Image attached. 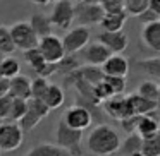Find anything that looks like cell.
Wrapping results in <instances>:
<instances>
[{
    "label": "cell",
    "mask_w": 160,
    "mask_h": 156,
    "mask_svg": "<svg viewBox=\"0 0 160 156\" xmlns=\"http://www.w3.org/2000/svg\"><path fill=\"white\" fill-rule=\"evenodd\" d=\"M9 94H12L14 98L29 100V98H31V79H29L28 76H22V74L12 77Z\"/></svg>",
    "instance_id": "obj_17"
},
{
    "label": "cell",
    "mask_w": 160,
    "mask_h": 156,
    "mask_svg": "<svg viewBox=\"0 0 160 156\" xmlns=\"http://www.w3.org/2000/svg\"><path fill=\"white\" fill-rule=\"evenodd\" d=\"M21 74V64L14 59V57H4L2 64H0V76L12 79V77Z\"/></svg>",
    "instance_id": "obj_28"
},
{
    "label": "cell",
    "mask_w": 160,
    "mask_h": 156,
    "mask_svg": "<svg viewBox=\"0 0 160 156\" xmlns=\"http://www.w3.org/2000/svg\"><path fill=\"white\" fill-rule=\"evenodd\" d=\"M158 108H160V94H158Z\"/></svg>",
    "instance_id": "obj_46"
},
{
    "label": "cell",
    "mask_w": 160,
    "mask_h": 156,
    "mask_svg": "<svg viewBox=\"0 0 160 156\" xmlns=\"http://www.w3.org/2000/svg\"><path fill=\"white\" fill-rule=\"evenodd\" d=\"M103 111L108 117L115 118V120L121 122L122 118L129 117V115H134L131 110V103H129L128 96H122V94H115L110 96L108 100L103 101Z\"/></svg>",
    "instance_id": "obj_11"
},
{
    "label": "cell",
    "mask_w": 160,
    "mask_h": 156,
    "mask_svg": "<svg viewBox=\"0 0 160 156\" xmlns=\"http://www.w3.org/2000/svg\"><path fill=\"white\" fill-rule=\"evenodd\" d=\"M129 103H131V110L134 115H146V113H152V111L158 110V103L157 101H152L148 98H143L141 94L138 93H132L129 94Z\"/></svg>",
    "instance_id": "obj_16"
},
{
    "label": "cell",
    "mask_w": 160,
    "mask_h": 156,
    "mask_svg": "<svg viewBox=\"0 0 160 156\" xmlns=\"http://www.w3.org/2000/svg\"><path fill=\"white\" fill-rule=\"evenodd\" d=\"M134 67L146 74V76L153 77V79H160V55L158 57H150V59H141L136 60Z\"/></svg>",
    "instance_id": "obj_24"
},
{
    "label": "cell",
    "mask_w": 160,
    "mask_h": 156,
    "mask_svg": "<svg viewBox=\"0 0 160 156\" xmlns=\"http://www.w3.org/2000/svg\"><path fill=\"white\" fill-rule=\"evenodd\" d=\"M121 137L119 134L107 124H98L90 132L86 139V148L95 156H110L114 153H119L121 148Z\"/></svg>",
    "instance_id": "obj_1"
},
{
    "label": "cell",
    "mask_w": 160,
    "mask_h": 156,
    "mask_svg": "<svg viewBox=\"0 0 160 156\" xmlns=\"http://www.w3.org/2000/svg\"><path fill=\"white\" fill-rule=\"evenodd\" d=\"M71 153L67 149L60 148L59 144H50V142H42L36 144L26 153L24 156H69Z\"/></svg>",
    "instance_id": "obj_20"
},
{
    "label": "cell",
    "mask_w": 160,
    "mask_h": 156,
    "mask_svg": "<svg viewBox=\"0 0 160 156\" xmlns=\"http://www.w3.org/2000/svg\"><path fill=\"white\" fill-rule=\"evenodd\" d=\"M97 41L105 45L112 53H122L128 48L129 38L124 31H102V33H98Z\"/></svg>",
    "instance_id": "obj_12"
},
{
    "label": "cell",
    "mask_w": 160,
    "mask_h": 156,
    "mask_svg": "<svg viewBox=\"0 0 160 156\" xmlns=\"http://www.w3.org/2000/svg\"><path fill=\"white\" fill-rule=\"evenodd\" d=\"M74 17H76L74 16V5L71 0H59V2H55V5L52 9V14H50V19H52L55 28L69 29Z\"/></svg>",
    "instance_id": "obj_10"
},
{
    "label": "cell",
    "mask_w": 160,
    "mask_h": 156,
    "mask_svg": "<svg viewBox=\"0 0 160 156\" xmlns=\"http://www.w3.org/2000/svg\"><path fill=\"white\" fill-rule=\"evenodd\" d=\"M11 33L14 43L18 46V50L26 52V50L36 48L40 43V36L36 35V31L33 29L31 22L29 21H18L11 26Z\"/></svg>",
    "instance_id": "obj_4"
},
{
    "label": "cell",
    "mask_w": 160,
    "mask_h": 156,
    "mask_svg": "<svg viewBox=\"0 0 160 156\" xmlns=\"http://www.w3.org/2000/svg\"><path fill=\"white\" fill-rule=\"evenodd\" d=\"M90 38L91 35L88 26H76V28L69 29L66 33V36L62 38L64 46H66V53L67 55H74V53L81 52L90 43Z\"/></svg>",
    "instance_id": "obj_9"
},
{
    "label": "cell",
    "mask_w": 160,
    "mask_h": 156,
    "mask_svg": "<svg viewBox=\"0 0 160 156\" xmlns=\"http://www.w3.org/2000/svg\"><path fill=\"white\" fill-rule=\"evenodd\" d=\"M52 2H53V4H55V2H59V0H52Z\"/></svg>",
    "instance_id": "obj_48"
},
{
    "label": "cell",
    "mask_w": 160,
    "mask_h": 156,
    "mask_svg": "<svg viewBox=\"0 0 160 156\" xmlns=\"http://www.w3.org/2000/svg\"><path fill=\"white\" fill-rule=\"evenodd\" d=\"M24 60L28 62V65L31 67L36 74H38L40 70L45 67V64H47L45 57L42 55V52H40L38 46H36V48H31V50H26V52H24Z\"/></svg>",
    "instance_id": "obj_29"
},
{
    "label": "cell",
    "mask_w": 160,
    "mask_h": 156,
    "mask_svg": "<svg viewBox=\"0 0 160 156\" xmlns=\"http://www.w3.org/2000/svg\"><path fill=\"white\" fill-rule=\"evenodd\" d=\"M141 151L146 156H160V130L150 137H143Z\"/></svg>",
    "instance_id": "obj_30"
},
{
    "label": "cell",
    "mask_w": 160,
    "mask_h": 156,
    "mask_svg": "<svg viewBox=\"0 0 160 156\" xmlns=\"http://www.w3.org/2000/svg\"><path fill=\"white\" fill-rule=\"evenodd\" d=\"M29 22H31L33 29L36 31V35H38L40 38L52 35L53 22H52V19H50V16H45V14H42V12H35V14H31V17H29Z\"/></svg>",
    "instance_id": "obj_21"
},
{
    "label": "cell",
    "mask_w": 160,
    "mask_h": 156,
    "mask_svg": "<svg viewBox=\"0 0 160 156\" xmlns=\"http://www.w3.org/2000/svg\"><path fill=\"white\" fill-rule=\"evenodd\" d=\"M74 2H84V0H74Z\"/></svg>",
    "instance_id": "obj_47"
},
{
    "label": "cell",
    "mask_w": 160,
    "mask_h": 156,
    "mask_svg": "<svg viewBox=\"0 0 160 156\" xmlns=\"http://www.w3.org/2000/svg\"><path fill=\"white\" fill-rule=\"evenodd\" d=\"M62 118L66 120L67 125H71L72 129H78V130H86L91 124L95 122L93 113L88 110L86 106L76 103L72 106H69L66 111H64Z\"/></svg>",
    "instance_id": "obj_8"
},
{
    "label": "cell",
    "mask_w": 160,
    "mask_h": 156,
    "mask_svg": "<svg viewBox=\"0 0 160 156\" xmlns=\"http://www.w3.org/2000/svg\"><path fill=\"white\" fill-rule=\"evenodd\" d=\"M14 50H18V46L14 43V38H12L11 28L0 24V53L11 55V53H14Z\"/></svg>",
    "instance_id": "obj_27"
},
{
    "label": "cell",
    "mask_w": 160,
    "mask_h": 156,
    "mask_svg": "<svg viewBox=\"0 0 160 156\" xmlns=\"http://www.w3.org/2000/svg\"><path fill=\"white\" fill-rule=\"evenodd\" d=\"M42 100L48 105L50 110H57V108H60L64 105V101H66V93H64V89L59 86V84L50 83L48 89H47L45 96H43Z\"/></svg>",
    "instance_id": "obj_22"
},
{
    "label": "cell",
    "mask_w": 160,
    "mask_h": 156,
    "mask_svg": "<svg viewBox=\"0 0 160 156\" xmlns=\"http://www.w3.org/2000/svg\"><path fill=\"white\" fill-rule=\"evenodd\" d=\"M143 148V137L138 132H132L128 134V137L121 142V148H119V154L121 156H131L134 153H139Z\"/></svg>",
    "instance_id": "obj_23"
},
{
    "label": "cell",
    "mask_w": 160,
    "mask_h": 156,
    "mask_svg": "<svg viewBox=\"0 0 160 156\" xmlns=\"http://www.w3.org/2000/svg\"><path fill=\"white\" fill-rule=\"evenodd\" d=\"M86 2H91V4H100V0H86Z\"/></svg>",
    "instance_id": "obj_44"
},
{
    "label": "cell",
    "mask_w": 160,
    "mask_h": 156,
    "mask_svg": "<svg viewBox=\"0 0 160 156\" xmlns=\"http://www.w3.org/2000/svg\"><path fill=\"white\" fill-rule=\"evenodd\" d=\"M26 111H28V100L14 98V100H12V106H11V113H9V120L19 122L24 117Z\"/></svg>",
    "instance_id": "obj_31"
},
{
    "label": "cell",
    "mask_w": 160,
    "mask_h": 156,
    "mask_svg": "<svg viewBox=\"0 0 160 156\" xmlns=\"http://www.w3.org/2000/svg\"><path fill=\"white\" fill-rule=\"evenodd\" d=\"M105 83L110 87L112 94H122L126 89V77H117V76H105Z\"/></svg>",
    "instance_id": "obj_35"
},
{
    "label": "cell",
    "mask_w": 160,
    "mask_h": 156,
    "mask_svg": "<svg viewBox=\"0 0 160 156\" xmlns=\"http://www.w3.org/2000/svg\"><path fill=\"white\" fill-rule=\"evenodd\" d=\"M139 117H141V115H129V117L122 118L121 120V129L126 132V134H132V132H136Z\"/></svg>",
    "instance_id": "obj_36"
},
{
    "label": "cell",
    "mask_w": 160,
    "mask_h": 156,
    "mask_svg": "<svg viewBox=\"0 0 160 156\" xmlns=\"http://www.w3.org/2000/svg\"><path fill=\"white\" fill-rule=\"evenodd\" d=\"M2 59H4V57H2V53H0V64H2Z\"/></svg>",
    "instance_id": "obj_45"
},
{
    "label": "cell",
    "mask_w": 160,
    "mask_h": 156,
    "mask_svg": "<svg viewBox=\"0 0 160 156\" xmlns=\"http://www.w3.org/2000/svg\"><path fill=\"white\" fill-rule=\"evenodd\" d=\"M9 89H11V79L0 76V96L9 94Z\"/></svg>",
    "instance_id": "obj_40"
},
{
    "label": "cell",
    "mask_w": 160,
    "mask_h": 156,
    "mask_svg": "<svg viewBox=\"0 0 160 156\" xmlns=\"http://www.w3.org/2000/svg\"><path fill=\"white\" fill-rule=\"evenodd\" d=\"M38 48H40V52H42V55L45 57L47 62L57 64V62H60V60H62L64 57L67 55L62 38L55 36L53 33H52V35H48V36H43V38H40Z\"/></svg>",
    "instance_id": "obj_7"
},
{
    "label": "cell",
    "mask_w": 160,
    "mask_h": 156,
    "mask_svg": "<svg viewBox=\"0 0 160 156\" xmlns=\"http://www.w3.org/2000/svg\"><path fill=\"white\" fill-rule=\"evenodd\" d=\"M24 141V130L19 125V122L5 120L0 124V151L11 153L21 148Z\"/></svg>",
    "instance_id": "obj_3"
},
{
    "label": "cell",
    "mask_w": 160,
    "mask_h": 156,
    "mask_svg": "<svg viewBox=\"0 0 160 156\" xmlns=\"http://www.w3.org/2000/svg\"><path fill=\"white\" fill-rule=\"evenodd\" d=\"M124 2H126V0H124Z\"/></svg>",
    "instance_id": "obj_52"
},
{
    "label": "cell",
    "mask_w": 160,
    "mask_h": 156,
    "mask_svg": "<svg viewBox=\"0 0 160 156\" xmlns=\"http://www.w3.org/2000/svg\"><path fill=\"white\" fill-rule=\"evenodd\" d=\"M126 12L129 16H136L138 17L141 12H145L150 7V0H126Z\"/></svg>",
    "instance_id": "obj_33"
},
{
    "label": "cell",
    "mask_w": 160,
    "mask_h": 156,
    "mask_svg": "<svg viewBox=\"0 0 160 156\" xmlns=\"http://www.w3.org/2000/svg\"><path fill=\"white\" fill-rule=\"evenodd\" d=\"M105 76H117L126 77L129 74V60L122 53H112L107 59V62L102 65Z\"/></svg>",
    "instance_id": "obj_14"
},
{
    "label": "cell",
    "mask_w": 160,
    "mask_h": 156,
    "mask_svg": "<svg viewBox=\"0 0 160 156\" xmlns=\"http://www.w3.org/2000/svg\"><path fill=\"white\" fill-rule=\"evenodd\" d=\"M81 55H83V59L86 64L102 67L107 62L108 57L112 55V52L105 45H102L100 41H93V43H88V45L81 50Z\"/></svg>",
    "instance_id": "obj_13"
},
{
    "label": "cell",
    "mask_w": 160,
    "mask_h": 156,
    "mask_svg": "<svg viewBox=\"0 0 160 156\" xmlns=\"http://www.w3.org/2000/svg\"><path fill=\"white\" fill-rule=\"evenodd\" d=\"M136 93L141 94L143 98H148L152 101H157L158 103V94H160V84L155 83L152 79H146V81H141L136 89Z\"/></svg>",
    "instance_id": "obj_26"
},
{
    "label": "cell",
    "mask_w": 160,
    "mask_h": 156,
    "mask_svg": "<svg viewBox=\"0 0 160 156\" xmlns=\"http://www.w3.org/2000/svg\"><path fill=\"white\" fill-rule=\"evenodd\" d=\"M131 156H146V154L143 151H139V153H134V154H131Z\"/></svg>",
    "instance_id": "obj_43"
},
{
    "label": "cell",
    "mask_w": 160,
    "mask_h": 156,
    "mask_svg": "<svg viewBox=\"0 0 160 156\" xmlns=\"http://www.w3.org/2000/svg\"><path fill=\"white\" fill-rule=\"evenodd\" d=\"M102 7L105 12H122L126 11L124 0H100Z\"/></svg>",
    "instance_id": "obj_38"
},
{
    "label": "cell",
    "mask_w": 160,
    "mask_h": 156,
    "mask_svg": "<svg viewBox=\"0 0 160 156\" xmlns=\"http://www.w3.org/2000/svg\"><path fill=\"white\" fill-rule=\"evenodd\" d=\"M79 74L83 76V79H86L88 83L95 84V86L100 84L105 79V72L100 65H90V64H86L84 67H79Z\"/></svg>",
    "instance_id": "obj_25"
},
{
    "label": "cell",
    "mask_w": 160,
    "mask_h": 156,
    "mask_svg": "<svg viewBox=\"0 0 160 156\" xmlns=\"http://www.w3.org/2000/svg\"><path fill=\"white\" fill-rule=\"evenodd\" d=\"M81 142H83V130L72 129L71 125L66 124L64 118H60L55 127V144L67 149L72 156H81L83 154Z\"/></svg>",
    "instance_id": "obj_2"
},
{
    "label": "cell",
    "mask_w": 160,
    "mask_h": 156,
    "mask_svg": "<svg viewBox=\"0 0 160 156\" xmlns=\"http://www.w3.org/2000/svg\"><path fill=\"white\" fill-rule=\"evenodd\" d=\"M158 117H160V108H158Z\"/></svg>",
    "instance_id": "obj_49"
},
{
    "label": "cell",
    "mask_w": 160,
    "mask_h": 156,
    "mask_svg": "<svg viewBox=\"0 0 160 156\" xmlns=\"http://www.w3.org/2000/svg\"><path fill=\"white\" fill-rule=\"evenodd\" d=\"M0 156H2V151H0Z\"/></svg>",
    "instance_id": "obj_50"
},
{
    "label": "cell",
    "mask_w": 160,
    "mask_h": 156,
    "mask_svg": "<svg viewBox=\"0 0 160 156\" xmlns=\"http://www.w3.org/2000/svg\"><path fill=\"white\" fill-rule=\"evenodd\" d=\"M48 86H50L48 77L36 76L35 79L31 81V98H40V100H42V98L45 96Z\"/></svg>",
    "instance_id": "obj_32"
},
{
    "label": "cell",
    "mask_w": 160,
    "mask_h": 156,
    "mask_svg": "<svg viewBox=\"0 0 160 156\" xmlns=\"http://www.w3.org/2000/svg\"><path fill=\"white\" fill-rule=\"evenodd\" d=\"M128 19V12H105L103 19L100 22L102 31H122Z\"/></svg>",
    "instance_id": "obj_18"
},
{
    "label": "cell",
    "mask_w": 160,
    "mask_h": 156,
    "mask_svg": "<svg viewBox=\"0 0 160 156\" xmlns=\"http://www.w3.org/2000/svg\"><path fill=\"white\" fill-rule=\"evenodd\" d=\"M31 4H35V5H40V7H45V5H48L52 0H29Z\"/></svg>",
    "instance_id": "obj_42"
},
{
    "label": "cell",
    "mask_w": 160,
    "mask_h": 156,
    "mask_svg": "<svg viewBox=\"0 0 160 156\" xmlns=\"http://www.w3.org/2000/svg\"><path fill=\"white\" fill-rule=\"evenodd\" d=\"M141 40L150 50L160 53V21L150 22V24H143Z\"/></svg>",
    "instance_id": "obj_15"
},
{
    "label": "cell",
    "mask_w": 160,
    "mask_h": 156,
    "mask_svg": "<svg viewBox=\"0 0 160 156\" xmlns=\"http://www.w3.org/2000/svg\"><path fill=\"white\" fill-rule=\"evenodd\" d=\"M150 9H153L157 14H160V0H150Z\"/></svg>",
    "instance_id": "obj_41"
},
{
    "label": "cell",
    "mask_w": 160,
    "mask_h": 156,
    "mask_svg": "<svg viewBox=\"0 0 160 156\" xmlns=\"http://www.w3.org/2000/svg\"><path fill=\"white\" fill-rule=\"evenodd\" d=\"M12 100H14L12 94H4V96H0V120H9Z\"/></svg>",
    "instance_id": "obj_37"
},
{
    "label": "cell",
    "mask_w": 160,
    "mask_h": 156,
    "mask_svg": "<svg viewBox=\"0 0 160 156\" xmlns=\"http://www.w3.org/2000/svg\"><path fill=\"white\" fill-rule=\"evenodd\" d=\"M50 111L52 110H50L48 105L43 100H40V98H29L28 100V111H26L24 117L19 120V125L22 127L24 132H31Z\"/></svg>",
    "instance_id": "obj_5"
},
{
    "label": "cell",
    "mask_w": 160,
    "mask_h": 156,
    "mask_svg": "<svg viewBox=\"0 0 160 156\" xmlns=\"http://www.w3.org/2000/svg\"><path fill=\"white\" fill-rule=\"evenodd\" d=\"M139 22H143V24H150V22H155V21H160V14H157L153 9H146L145 12H141V14L138 16Z\"/></svg>",
    "instance_id": "obj_39"
},
{
    "label": "cell",
    "mask_w": 160,
    "mask_h": 156,
    "mask_svg": "<svg viewBox=\"0 0 160 156\" xmlns=\"http://www.w3.org/2000/svg\"><path fill=\"white\" fill-rule=\"evenodd\" d=\"M74 21H78L79 26H95L100 24L105 16V11L102 4H91V2H76L74 5Z\"/></svg>",
    "instance_id": "obj_6"
},
{
    "label": "cell",
    "mask_w": 160,
    "mask_h": 156,
    "mask_svg": "<svg viewBox=\"0 0 160 156\" xmlns=\"http://www.w3.org/2000/svg\"><path fill=\"white\" fill-rule=\"evenodd\" d=\"M158 130H160V120L155 117V111L146 113V115H141V117H139L136 132H138L141 137H150V135L157 134Z\"/></svg>",
    "instance_id": "obj_19"
},
{
    "label": "cell",
    "mask_w": 160,
    "mask_h": 156,
    "mask_svg": "<svg viewBox=\"0 0 160 156\" xmlns=\"http://www.w3.org/2000/svg\"><path fill=\"white\" fill-rule=\"evenodd\" d=\"M69 156H72V154H69Z\"/></svg>",
    "instance_id": "obj_51"
},
{
    "label": "cell",
    "mask_w": 160,
    "mask_h": 156,
    "mask_svg": "<svg viewBox=\"0 0 160 156\" xmlns=\"http://www.w3.org/2000/svg\"><path fill=\"white\" fill-rule=\"evenodd\" d=\"M57 67H59L57 72H59V74H66V76H67V74L74 72L76 69H79V62H78L72 55H66L60 62H57Z\"/></svg>",
    "instance_id": "obj_34"
}]
</instances>
